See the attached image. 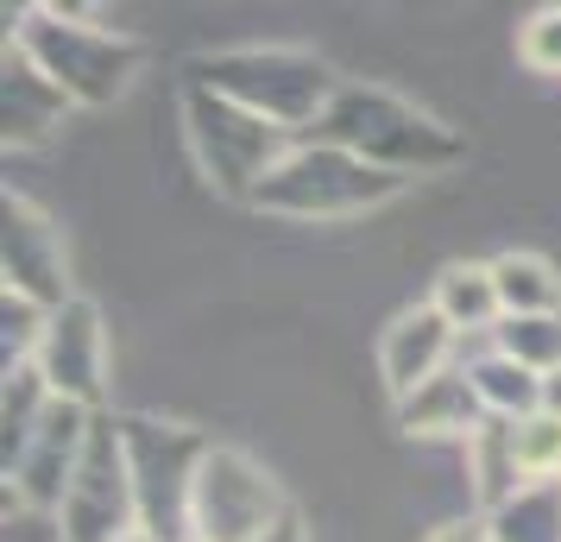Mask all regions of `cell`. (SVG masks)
Returning a JSON list of instances; mask_svg holds the SVG:
<instances>
[{"label":"cell","mask_w":561,"mask_h":542,"mask_svg":"<svg viewBox=\"0 0 561 542\" xmlns=\"http://www.w3.org/2000/svg\"><path fill=\"white\" fill-rule=\"evenodd\" d=\"M316 146H341V152L379 164L391 177H423V171H448L460 164V139L442 120H430L423 107L398 102L391 89L373 82H341V95L329 102V114L309 127Z\"/></svg>","instance_id":"obj_1"},{"label":"cell","mask_w":561,"mask_h":542,"mask_svg":"<svg viewBox=\"0 0 561 542\" xmlns=\"http://www.w3.org/2000/svg\"><path fill=\"white\" fill-rule=\"evenodd\" d=\"M203 89H215V95H228V102H240L247 114H259V120H272V127L284 132H309L322 114H329V102L341 95V82L329 77V64L309 51H284V45H247V51H215L196 64V77Z\"/></svg>","instance_id":"obj_2"},{"label":"cell","mask_w":561,"mask_h":542,"mask_svg":"<svg viewBox=\"0 0 561 542\" xmlns=\"http://www.w3.org/2000/svg\"><path fill=\"white\" fill-rule=\"evenodd\" d=\"M13 45H20L77 107H107L133 82L139 57H146L127 32L89 26V20L64 13V7H26L20 26H13Z\"/></svg>","instance_id":"obj_3"},{"label":"cell","mask_w":561,"mask_h":542,"mask_svg":"<svg viewBox=\"0 0 561 542\" xmlns=\"http://www.w3.org/2000/svg\"><path fill=\"white\" fill-rule=\"evenodd\" d=\"M404 189V177H391L379 164H366V158L341 152V146H290L272 177L259 183L253 208L265 215H297V221H341V215H366V208L391 203Z\"/></svg>","instance_id":"obj_4"},{"label":"cell","mask_w":561,"mask_h":542,"mask_svg":"<svg viewBox=\"0 0 561 542\" xmlns=\"http://www.w3.org/2000/svg\"><path fill=\"white\" fill-rule=\"evenodd\" d=\"M127 466H133V498H139V530L152 542H196L190 530V498H196V473L215 441L178 423H152V416H127Z\"/></svg>","instance_id":"obj_5"},{"label":"cell","mask_w":561,"mask_h":542,"mask_svg":"<svg viewBox=\"0 0 561 542\" xmlns=\"http://www.w3.org/2000/svg\"><path fill=\"white\" fill-rule=\"evenodd\" d=\"M183 127H190V146H196L208 183L221 196H247L253 203L259 183L290 158V132L272 127V120H259V114H247L240 102L215 95L203 82H190V95H183Z\"/></svg>","instance_id":"obj_6"},{"label":"cell","mask_w":561,"mask_h":542,"mask_svg":"<svg viewBox=\"0 0 561 542\" xmlns=\"http://www.w3.org/2000/svg\"><path fill=\"white\" fill-rule=\"evenodd\" d=\"M290 511L278 486L265 480V466L247 461L240 448H208L190 498V530L196 542H259L278 517Z\"/></svg>","instance_id":"obj_7"},{"label":"cell","mask_w":561,"mask_h":542,"mask_svg":"<svg viewBox=\"0 0 561 542\" xmlns=\"http://www.w3.org/2000/svg\"><path fill=\"white\" fill-rule=\"evenodd\" d=\"M64 542H121L139 530V498H133V466H127V436L114 416L95 411L89 454L77 466V486L64 498Z\"/></svg>","instance_id":"obj_8"},{"label":"cell","mask_w":561,"mask_h":542,"mask_svg":"<svg viewBox=\"0 0 561 542\" xmlns=\"http://www.w3.org/2000/svg\"><path fill=\"white\" fill-rule=\"evenodd\" d=\"M89 429H95V411L57 397L51 411H45V423L32 429V441L7 461V480L20 492V505H32V511H64V498L77 486V466L89 454Z\"/></svg>","instance_id":"obj_9"},{"label":"cell","mask_w":561,"mask_h":542,"mask_svg":"<svg viewBox=\"0 0 561 542\" xmlns=\"http://www.w3.org/2000/svg\"><path fill=\"white\" fill-rule=\"evenodd\" d=\"M32 366L45 372L51 397L95 411L102 404V372H107V335H102V310L89 297H70L64 310H51V328L38 341Z\"/></svg>","instance_id":"obj_10"},{"label":"cell","mask_w":561,"mask_h":542,"mask_svg":"<svg viewBox=\"0 0 561 542\" xmlns=\"http://www.w3.org/2000/svg\"><path fill=\"white\" fill-rule=\"evenodd\" d=\"M0 265H7V290L32 297L38 310H64L77 290L64 278V240L57 228L26 203V196H7V228H0Z\"/></svg>","instance_id":"obj_11"},{"label":"cell","mask_w":561,"mask_h":542,"mask_svg":"<svg viewBox=\"0 0 561 542\" xmlns=\"http://www.w3.org/2000/svg\"><path fill=\"white\" fill-rule=\"evenodd\" d=\"M455 341L460 335L448 328V315L435 310V303L398 315L379 341V372H385V385H391V397L404 404L410 391H423L435 372H448L455 366Z\"/></svg>","instance_id":"obj_12"},{"label":"cell","mask_w":561,"mask_h":542,"mask_svg":"<svg viewBox=\"0 0 561 542\" xmlns=\"http://www.w3.org/2000/svg\"><path fill=\"white\" fill-rule=\"evenodd\" d=\"M70 107L77 102H70L20 45H7V70H0V127H7V146H38V139H51Z\"/></svg>","instance_id":"obj_13"},{"label":"cell","mask_w":561,"mask_h":542,"mask_svg":"<svg viewBox=\"0 0 561 542\" xmlns=\"http://www.w3.org/2000/svg\"><path fill=\"white\" fill-rule=\"evenodd\" d=\"M485 423V404L473 379H467V366H448V372H435L423 391H410L404 404H398V429L410 436H473Z\"/></svg>","instance_id":"obj_14"},{"label":"cell","mask_w":561,"mask_h":542,"mask_svg":"<svg viewBox=\"0 0 561 542\" xmlns=\"http://www.w3.org/2000/svg\"><path fill=\"white\" fill-rule=\"evenodd\" d=\"M467 480H473V498L485 505V517L499 511L505 498H517V492L530 486V473H524V461H517V436H511V423L485 416L480 429L467 436Z\"/></svg>","instance_id":"obj_15"},{"label":"cell","mask_w":561,"mask_h":542,"mask_svg":"<svg viewBox=\"0 0 561 542\" xmlns=\"http://www.w3.org/2000/svg\"><path fill=\"white\" fill-rule=\"evenodd\" d=\"M435 310L448 315L455 335H499L505 322V303H499V285H492V265H448L435 278Z\"/></svg>","instance_id":"obj_16"},{"label":"cell","mask_w":561,"mask_h":542,"mask_svg":"<svg viewBox=\"0 0 561 542\" xmlns=\"http://www.w3.org/2000/svg\"><path fill=\"white\" fill-rule=\"evenodd\" d=\"M467 379L480 391L485 416H499V423H530V416L542 411V372L505 360L499 347L480 354V360H467Z\"/></svg>","instance_id":"obj_17"},{"label":"cell","mask_w":561,"mask_h":542,"mask_svg":"<svg viewBox=\"0 0 561 542\" xmlns=\"http://www.w3.org/2000/svg\"><path fill=\"white\" fill-rule=\"evenodd\" d=\"M492 542H561V480H530L485 517Z\"/></svg>","instance_id":"obj_18"},{"label":"cell","mask_w":561,"mask_h":542,"mask_svg":"<svg viewBox=\"0 0 561 542\" xmlns=\"http://www.w3.org/2000/svg\"><path fill=\"white\" fill-rule=\"evenodd\" d=\"M492 285H499L505 315H561V278L549 258H536V253L492 258Z\"/></svg>","instance_id":"obj_19"},{"label":"cell","mask_w":561,"mask_h":542,"mask_svg":"<svg viewBox=\"0 0 561 542\" xmlns=\"http://www.w3.org/2000/svg\"><path fill=\"white\" fill-rule=\"evenodd\" d=\"M51 404H57V397H51V385H45V372H38V366H32V360L26 366H7V397H0V429H7L0 448H7V461L32 441V429L45 423Z\"/></svg>","instance_id":"obj_20"},{"label":"cell","mask_w":561,"mask_h":542,"mask_svg":"<svg viewBox=\"0 0 561 542\" xmlns=\"http://www.w3.org/2000/svg\"><path fill=\"white\" fill-rule=\"evenodd\" d=\"M492 347L505 354V360L530 366V372H561V315H505L499 322V335Z\"/></svg>","instance_id":"obj_21"},{"label":"cell","mask_w":561,"mask_h":542,"mask_svg":"<svg viewBox=\"0 0 561 542\" xmlns=\"http://www.w3.org/2000/svg\"><path fill=\"white\" fill-rule=\"evenodd\" d=\"M511 436H517V461L530 480H561V416L536 411L530 423H511Z\"/></svg>","instance_id":"obj_22"},{"label":"cell","mask_w":561,"mask_h":542,"mask_svg":"<svg viewBox=\"0 0 561 542\" xmlns=\"http://www.w3.org/2000/svg\"><path fill=\"white\" fill-rule=\"evenodd\" d=\"M517 51H524V64H530V70H549V77H561V7H542V13H530V26L517 32Z\"/></svg>","instance_id":"obj_23"},{"label":"cell","mask_w":561,"mask_h":542,"mask_svg":"<svg viewBox=\"0 0 561 542\" xmlns=\"http://www.w3.org/2000/svg\"><path fill=\"white\" fill-rule=\"evenodd\" d=\"M430 542H492V530H485V517H467V523H442Z\"/></svg>","instance_id":"obj_24"},{"label":"cell","mask_w":561,"mask_h":542,"mask_svg":"<svg viewBox=\"0 0 561 542\" xmlns=\"http://www.w3.org/2000/svg\"><path fill=\"white\" fill-rule=\"evenodd\" d=\"M259 542H304V523H297V511H284L278 523H272V530L259 537Z\"/></svg>","instance_id":"obj_25"},{"label":"cell","mask_w":561,"mask_h":542,"mask_svg":"<svg viewBox=\"0 0 561 542\" xmlns=\"http://www.w3.org/2000/svg\"><path fill=\"white\" fill-rule=\"evenodd\" d=\"M542 411L561 416V372H549V379H542Z\"/></svg>","instance_id":"obj_26"},{"label":"cell","mask_w":561,"mask_h":542,"mask_svg":"<svg viewBox=\"0 0 561 542\" xmlns=\"http://www.w3.org/2000/svg\"><path fill=\"white\" fill-rule=\"evenodd\" d=\"M121 542H152V537H146V530H127V537H121Z\"/></svg>","instance_id":"obj_27"}]
</instances>
